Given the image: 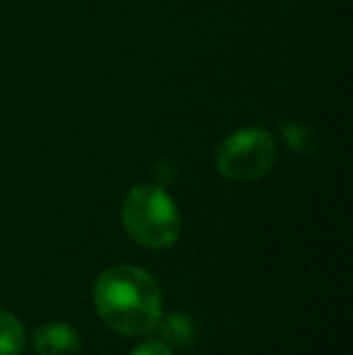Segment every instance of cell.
I'll return each mask as SVG.
<instances>
[{"label": "cell", "mask_w": 353, "mask_h": 355, "mask_svg": "<svg viewBox=\"0 0 353 355\" xmlns=\"http://www.w3.org/2000/svg\"><path fill=\"white\" fill-rule=\"evenodd\" d=\"M34 351L39 355H78L83 341L68 324H44L34 331Z\"/></svg>", "instance_id": "277c9868"}, {"label": "cell", "mask_w": 353, "mask_h": 355, "mask_svg": "<svg viewBox=\"0 0 353 355\" xmlns=\"http://www.w3.org/2000/svg\"><path fill=\"white\" fill-rule=\"evenodd\" d=\"M94 309L109 329L123 336H141L162 317V290L138 266H112L94 283Z\"/></svg>", "instance_id": "6da1fadb"}, {"label": "cell", "mask_w": 353, "mask_h": 355, "mask_svg": "<svg viewBox=\"0 0 353 355\" xmlns=\"http://www.w3.org/2000/svg\"><path fill=\"white\" fill-rule=\"evenodd\" d=\"M27 343L24 324L15 314L0 309V355H22Z\"/></svg>", "instance_id": "8992f818"}, {"label": "cell", "mask_w": 353, "mask_h": 355, "mask_svg": "<svg viewBox=\"0 0 353 355\" xmlns=\"http://www.w3.org/2000/svg\"><path fill=\"white\" fill-rule=\"evenodd\" d=\"M121 223L126 232L146 249L172 247L182 232L179 208L160 187L153 184H138L126 193Z\"/></svg>", "instance_id": "7a4b0ae2"}, {"label": "cell", "mask_w": 353, "mask_h": 355, "mask_svg": "<svg viewBox=\"0 0 353 355\" xmlns=\"http://www.w3.org/2000/svg\"><path fill=\"white\" fill-rule=\"evenodd\" d=\"M276 164V143L266 128H240L223 138L216 150V167L230 182H257Z\"/></svg>", "instance_id": "3957f363"}, {"label": "cell", "mask_w": 353, "mask_h": 355, "mask_svg": "<svg viewBox=\"0 0 353 355\" xmlns=\"http://www.w3.org/2000/svg\"><path fill=\"white\" fill-rule=\"evenodd\" d=\"M131 355H175L172 353V346H167L160 338H153V341H143L138 343L131 351Z\"/></svg>", "instance_id": "52a82bcc"}, {"label": "cell", "mask_w": 353, "mask_h": 355, "mask_svg": "<svg viewBox=\"0 0 353 355\" xmlns=\"http://www.w3.org/2000/svg\"><path fill=\"white\" fill-rule=\"evenodd\" d=\"M160 327V334H162V341L167 346H179V348H187L191 346V341L196 338V327L193 322L187 317V314H170V317L157 322Z\"/></svg>", "instance_id": "5b68a950"}]
</instances>
